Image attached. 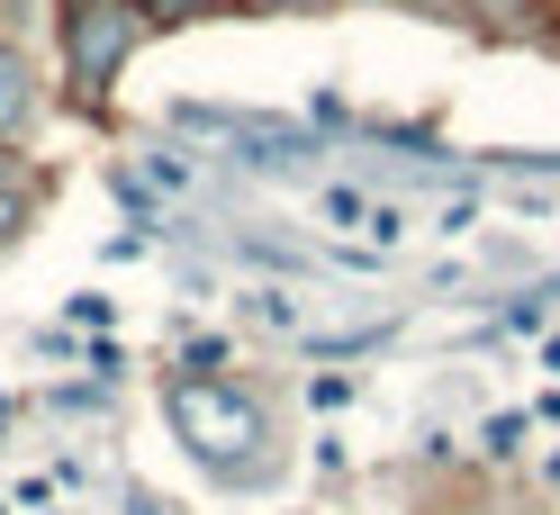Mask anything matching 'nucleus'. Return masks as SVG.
<instances>
[{
	"label": "nucleus",
	"mask_w": 560,
	"mask_h": 515,
	"mask_svg": "<svg viewBox=\"0 0 560 515\" xmlns=\"http://www.w3.org/2000/svg\"><path fill=\"white\" fill-rule=\"evenodd\" d=\"M362 235H380V245H398V235H407V209H371V218H362Z\"/></svg>",
	"instance_id": "12"
},
{
	"label": "nucleus",
	"mask_w": 560,
	"mask_h": 515,
	"mask_svg": "<svg viewBox=\"0 0 560 515\" xmlns=\"http://www.w3.org/2000/svg\"><path fill=\"white\" fill-rule=\"evenodd\" d=\"M353 398V381H343V371H317V381H307V407H343Z\"/></svg>",
	"instance_id": "11"
},
{
	"label": "nucleus",
	"mask_w": 560,
	"mask_h": 515,
	"mask_svg": "<svg viewBox=\"0 0 560 515\" xmlns=\"http://www.w3.org/2000/svg\"><path fill=\"white\" fill-rule=\"evenodd\" d=\"M208 19H235V0H145L154 37H182V27H208Z\"/></svg>",
	"instance_id": "5"
},
{
	"label": "nucleus",
	"mask_w": 560,
	"mask_h": 515,
	"mask_svg": "<svg viewBox=\"0 0 560 515\" xmlns=\"http://www.w3.org/2000/svg\"><path fill=\"white\" fill-rule=\"evenodd\" d=\"M46 127H55V82H46L37 46L0 37V145L37 154V136H46Z\"/></svg>",
	"instance_id": "3"
},
{
	"label": "nucleus",
	"mask_w": 560,
	"mask_h": 515,
	"mask_svg": "<svg viewBox=\"0 0 560 515\" xmlns=\"http://www.w3.org/2000/svg\"><path fill=\"white\" fill-rule=\"evenodd\" d=\"M371 10H416V19H470V0H371Z\"/></svg>",
	"instance_id": "8"
},
{
	"label": "nucleus",
	"mask_w": 560,
	"mask_h": 515,
	"mask_svg": "<svg viewBox=\"0 0 560 515\" xmlns=\"http://www.w3.org/2000/svg\"><path fill=\"white\" fill-rule=\"evenodd\" d=\"M542 371H551V381H560V335H542Z\"/></svg>",
	"instance_id": "13"
},
{
	"label": "nucleus",
	"mask_w": 560,
	"mask_h": 515,
	"mask_svg": "<svg viewBox=\"0 0 560 515\" xmlns=\"http://www.w3.org/2000/svg\"><path fill=\"white\" fill-rule=\"evenodd\" d=\"M524 434H534V417H515V407H498V417L479 425V461H515Z\"/></svg>",
	"instance_id": "6"
},
{
	"label": "nucleus",
	"mask_w": 560,
	"mask_h": 515,
	"mask_svg": "<svg viewBox=\"0 0 560 515\" xmlns=\"http://www.w3.org/2000/svg\"><path fill=\"white\" fill-rule=\"evenodd\" d=\"M343 0H235V19H326Z\"/></svg>",
	"instance_id": "7"
},
{
	"label": "nucleus",
	"mask_w": 560,
	"mask_h": 515,
	"mask_svg": "<svg viewBox=\"0 0 560 515\" xmlns=\"http://www.w3.org/2000/svg\"><path fill=\"white\" fill-rule=\"evenodd\" d=\"M154 27L136 0H63V27H55V63H63V91H73V109H109L136 46H145Z\"/></svg>",
	"instance_id": "2"
},
{
	"label": "nucleus",
	"mask_w": 560,
	"mask_h": 515,
	"mask_svg": "<svg viewBox=\"0 0 560 515\" xmlns=\"http://www.w3.org/2000/svg\"><path fill=\"white\" fill-rule=\"evenodd\" d=\"M317 209H326L335 226H362V218H371V199H353V190H326V199H317Z\"/></svg>",
	"instance_id": "9"
},
{
	"label": "nucleus",
	"mask_w": 560,
	"mask_h": 515,
	"mask_svg": "<svg viewBox=\"0 0 560 515\" xmlns=\"http://www.w3.org/2000/svg\"><path fill=\"white\" fill-rule=\"evenodd\" d=\"M163 407H172V434L190 443V461H199L208 479H226V489L271 479V461H280L271 398H254L244 381H172Z\"/></svg>",
	"instance_id": "1"
},
{
	"label": "nucleus",
	"mask_w": 560,
	"mask_h": 515,
	"mask_svg": "<svg viewBox=\"0 0 560 515\" xmlns=\"http://www.w3.org/2000/svg\"><path fill=\"white\" fill-rule=\"evenodd\" d=\"M37 209H46V172H37V163H19L10 182H0V254H10V245H27Z\"/></svg>",
	"instance_id": "4"
},
{
	"label": "nucleus",
	"mask_w": 560,
	"mask_h": 515,
	"mask_svg": "<svg viewBox=\"0 0 560 515\" xmlns=\"http://www.w3.org/2000/svg\"><path fill=\"white\" fill-rule=\"evenodd\" d=\"M73 326H118V299H100V290H82V299H73Z\"/></svg>",
	"instance_id": "10"
},
{
	"label": "nucleus",
	"mask_w": 560,
	"mask_h": 515,
	"mask_svg": "<svg viewBox=\"0 0 560 515\" xmlns=\"http://www.w3.org/2000/svg\"><path fill=\"white\" fill-rule=\"evenodd\" d=\"M19 163H27V154H19V145H0V182H10V172H19Z\"/></svg>",
	"instance_id": "14"
},
{
	"label": "nucleus",
	"mask_w": 560,
	"mask_h": 515,
	"mask_svg": "<svg viewBox=\"0 0 560 515\" xmlns=\"http://www.w3.org/2000/svg\"><path fill=\"white\" fill-rule=\"evenodd\" d=\"M542 479H551V489H560V453H542Z\"/></svg>",
	"instance_id": "15"
}]
</instances>
